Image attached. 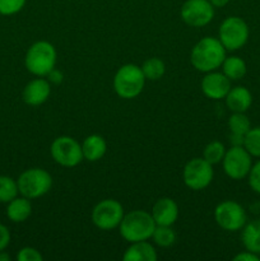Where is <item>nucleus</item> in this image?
Returning <instances> with one entry per match:
<instances>
[{
  "instance_id": "nucleus-1",
  "label": "nucleus",
  "mask_w": 260,
  "mask_h": 261,
  "mask_svg": "<svg viewBox=\"0 0 260 261\" xmlns=\"http://www.w3.org/2000/svg\"><path fill=\"white\" fill-rule=\"evenodd\" d=\"M226 48L216 37L201 38L191 50V65L201 73H209L219 69L226 59Z\"/></svg>"
},
{
  "instance_id": "nucleus-2",
  "label": "nucleus",
  "mask_w": 260,
  "mask_h": 261,
  "mask_svg": "<svg viewBox=\"0 0 260 261\" xmlns=\"http://www.w3.org/2000/svg\"><path fill=\"white\" fill-rule=\"evenodd\" d=\"M155 222L152 214L145 211H132L125 214L119 226V232L122 239L129 244L138 241H147L152 239L155 229Z\"/></svg>"
},
{
  "instance_id": "nucleus-3",
  "label": "nucleus",
  "mask_w": 260,
  "mask_h": 261,
  "mask_svg": "<svg viewBox=\"0 0 260 261\" xmlns=\"http://www.w3.org/2000/svg\"><path fill=\"white\" fill-rule=\"evenodd\" d=\"M58 53L48 41H37L27 50L24 65L31 74L36 76H46L56 66Z\"/></svg>"
},
{
  "instance_id": "nucleus-4",
  "label": "nucleus",
  "mask_w": 260,
  "mask_h": 261,
  "mask_svg": "<svg viewBox=\"0 0 260 261\" xmlns=\"http://www.w3.org/2000/svg\"><path fill=\"white\" fill-rule=\"evenodd\" d=\"M145 76L142 68L135 64H125L120 66L114 76V89L120 98L133 99L143 92Z\"/></svg>"
},
{
  "instance_id": "nucleus-5",
  "label": "nucleus",
  "mask_w": 260,
  "mask_h": 261,
  "mask_svg": "<svg viewBox=\"0 0 260 261\" xmlns=\"http://www.w3.org/2000/svg\"><path fill=\"white\" fill-rule=\"evenodd\" d=\"M18 190L22 196L37 199L46 195L53 188V177L43 168H28L19 175L17 180Z\"/></svg>"
},
{
  "instance_id": "nucleus-6",
  "label": "nucleus",
  "mask_w": 260,
  "mask_h": 261,
  "mask_svg": "<svg viewBox=\"0 0 260 261\" xmlns=\"http://www.w3.org/2000/svg\"><path fill=\"white\" fill-rule=\"evenodd\" d=\"M249 25L242 18L232 15L221 23L218 30V40L227 51L240 50L249 40Z\"/></svg>"
},
{
  "instance_id": "nucleus-7",
  "label": "nucleus",
  "mask_w": 260,
  "mask_h": 261,
  "mask_svg": "<svg viewBox=\"0 0 260 261\" xmlns=\"http://www.w3.org/2000/svg\"><path fill=\"white\" fill-rule=\"evenodd\" d=\"M124 208L115 199H103L94 205L92 211V222L102 231L119 228L124 218Z\"/></svg>"
},
{
  "instance_id": "nucleus-8",
  "label": "nucleus",
  "mask_w": 260,
  "mask_h": 261,
  "mask_svg": "<svg viewBox=\"0 0 260 261\" xmlns=\"http://www.w3.org/2000/svg\"><path fill=\"white\" fill-rule=\"evenodd\" d=\"M50 153L58 165L68 168L75 167L84 160L82 144L68 135L56 138L51 144Z\"/></svg>"
},
{
  "instance_id": "nucleus-9",
  "label": "nucleus",
  "mask_w": 260,
  "mask_h": 261,
  "mask_svg": "<svg viewBox=\"0 0 260 261\" xmlns=\"http://www.w3.org/2000/svg\"><path fill=\"white\" fill-rule=\"evenodd\" d=\"M214 219L222 229L228 232L240 231L247 223V216L244 206L233 200L219 203L214 209Z\"/></svg>"
},
{
  "instance_id": "nucleus-10",
  "label": "nucleus",
  "mask_w": 260,
  "mask_h": 261,
  "mask_svg": "<svg viewBox=\"0 0 260 261\" xmlns=\"http://www.w3.org/2000/svg\"><path fill=\"white\" fill-rule=\"evenodd\" d=\"M214 177L213 166L204 158H193L185 165L183 171L184 184L194 191L208 188Z\"/></svg>"
},
{
  "instance_id": "nucleus-11",
  "label": "nucleus",
  "mask_w": 260,
  "mask_h": 261,
  "mask_svg": "<svg viewBox=\"0 0 260 261\" xmlns=\"http://www.w3.org/2000/svg\"><path fill=\"white\" fill-rule=\"evenodd\" d=\"M223 171L232 180H242L247 177L252 166V155L246 150L244 145L233 147L231 145L226 150L223 161H222Z\"/></svg>"
},
{
  "instance_id": "nucleus-12",
  "label": "nucleus",
  "mask_w": 260,
  "mask_h": 261,
  "mask_svg": "<svg viewBox=\"0 0 260 261\" xmlns=\"http://www.w3.org/2000/svg\"><path fill=\"white\" fill-rule=\"evenodd\" d=\"M181 19L188 25L200 28L214 18V7L209 0H186L180 10Z\"/></svg>"
},
{
  "instance_id": "nucleus-13",
  "label": "nucleus",
  "mask_w": 260,
  "mask_h": 261,
  "mask_svg": "<svg viewBox=\"0 0 260 261\" xmlns=\"http://www.w3.org/2000/svg\"><path fill=\"white\" fill-rule=\"evenodd\" d=\"M200 87L204 96L211 99L226 98L227 93L232 88L231 81L223 73L216 70L205 73L204 78L201 79Z\"/></svg>"
},
{
  "instance_id": "nucleus-14",
  "label": "nucleus",
  "mask_w": 260,
  "mask_h": 261,
  "mask_svg": "<svg viewBox=\"0 0 260 261\" xmlns=\"http://www.w3.org/2000/svg\"><path fill=\"white\" fill-rule=\"evenodd\" d=\"M51 94V86L47 79L36 78L31 81L23 89V101L28 106H40L45 103Z\"/></svg>"
},
{
  "instance_id": "nucleus-15",
  "label": "nucleus",
  "mask_w": 260,
  "mask_h": 261,
  "mask_svg": "<svg viewBox=\"0 0 260 261\" xmlns=\"http://www.w3.org/2000/svg\"><path fill=\"white\" fill-rule=\"evenodd\" d=\"M150 214L157 226H172L178 218V205L173 199L161 198L154 203Z\"/></svg>"
},
{
  "instance_id": "nucleus-16",
  "label": "nucleus",
  "mask_w": 260,
  "mask_h": 261,
  "mask_svg": "<svg viewBox=\"0 0 260 261\" xmlns=\"http://www.w3.org/2000/svg\"><path fill=\"white\" fill-rule=\"evenodd\" d=\"M226 105L231 112H246L252 105V94L246 87L237 86L229 89L226 96Z\"/></svg>"
},
{
  "instance_id": "nucleus-17",
  "label": "nucleus",
  "mask_w": 260,
  "mask_h": 261,
  "mask_svg": "<svg viewBox=\"0 0 260 261\" xmlns=\"http://www.w3.org/2000/svg\"><path fill=\"white\" fill-rule=\"evenodd\" d=\"M158 254L154 246L147 241L132 242L125 250L122 260L124 261H157Z\"/></svg>"
},
{
  "instance_id": "nucleus-18",
  "label": "nucleus",
  "mask_w": 260,
  "mask_h": 261,
  "mask_svg": "<svg viewBox=\"0 0 260 261\" xmlns=\"http://www.w3.org/2000/svg\"><path fill=\"white\" fill-rule=\"evenodd\" d=\"M107 143L103 137L98 134H92L87 137L82 143V152L84 160L89 162H97L106 154Z\"/></svg>"
},
{
  "instance_id": "nucleus-19",
  "label": "nucleus",
  "mask_w": 260,
  "mask_h": 261,
  "mask_svg": "<svg viewBox=\"0 0 260 261\" xmlns=\"http://www.w3.org/2000/svg\"><path fill=\"white\" fill-rule=\"evenodd\" d=\"M31 214H32V204L30 199L25 196H20V198L17 196L8 203L7 217L14 223H22L27 221Z\"/></svg>"
},
{
  "instance_id": "nucleus-20",
  "label": "nucleus",
  "mask_w": 260,
  "mask_h": 261,
  "mask_svg": "<svg viewBox=\"0 0 260 261\" xmlns=\"http://www.w3.org/2000/svg\"><path fill=\"white\" fill-rule=\"evenodd\" d=\"M241 241L245 249L260 255V219L245 224L242 228Z\"/></svg>"
},
{
  "instance_id": "nucleus-21",
  "label": "nucleus",
  "mask_w": 260,
  "mask_h": 261,
  "mask_svg": "<svg viewBox=\"0 0 260 261\" xmlns=\"http://www.w3.org/2000/svg\"><path fill=\"white\" fill-rule=\"evenodd\" d=\"M222 73L229 79V81H240L246 75L247 66L245 60L239 56H226L223 64H222Z\"/></svg>"
},
{
  "instance_id": "nucleus-22",
  "label": "nucleus",
  "mask_w": 260,
  "mask_h": 261,
  "mask_svg": "<svg viewBox=\"0 0 260 261\" xmlns=\"http://www.w3.org/2000/svg\"><path fill=\"white\" fill-rule=\"evenodd\" d=\"M228 129L231 134L245 137L251 129V122L245 112H232L228 119Z\"/></svg>"
},
{
  "instance_id": "nucleus-23",
  "label": "nucleus",
  "mask_w": 260,
  "mask_h": 261,
  "mask_svg": "<svg viewBox=\"0 0 260 261\" xmlns=\"http://www.w3.org/2000/svg\"><path fill=\"white\" fill-rule=\"evenodd\" d=\"M140 68L147 81H158L165 75L166 71L165 63L158 58L147 59Z\"/></svg>"
},
{
  "instance_id": "nucleus-24",
  "label": "nucleus",
  "mask_w": 260,
  "mask_h": 261,
  "mask_svg": "<svg viewBox=\"0 0 260 261\" xmlns=\"http://www.w3.org/2000/svg\"><path fill=\"white\" fill-rule=\"evenodd\" d=\"M224 154H226V148H224L223 143L219 142V140H213L204 148L203 158L212 166H214L223 161Z\"/></svg>"
},
{
  "instance_id": "nucleus-25",
  "label": "nucleus",
  "mask_w": 260,
  "mask_h": 261,
  "mask_svg": "<svg viewBox=\"0 0 260 261\" xmlns=\"http://www.w3.org/2000/svg\"><path fill=\"white\" fill-rule=\"evenodd\" d=\"M152 239L157 246L170 247L175 244L176 233L172 229V226H155Z\"/></svg>"
},
{
  "instance_id": "nucleus-26",
  "label": "nucleus",
  "mask_w": 260,
  "mask_h": 261,
  "mask_svg": "<svg viewBox=\"0 0 260 261\" xmlns=\"http://www.w3.org/2000/svg\"><path fill=\"white\" fill-rule=\"evenodd\" d=\"M18 190L17 181L13 180L9 176H0V203H9L13 199L17 198Z\"/></svg>"
},
{
  "instance_id": "nucleus-27",
  "label": "nucleus",
  "mask_w": 260,
  "mask_h": 261,
  "mask_svg": "<svg viewBox=\"0 0 260 261\" xmlns=\"http://www.w3.org/2000/svg\"><path fill=\"white\" fill-rule=\"evenodd\" d=\"M244 147L252 157L260 158V126L251 127L245 135Z\"/></svg>"
},
{
  "instance_id": "nucleus-28",
  "label": "nucleus",
  "mask_w": 260,
  "mask_h": 261,
  "mask_svg": "<svg viewBox=\"0 0 260 261\" xmlns=\"http://www.w3.org/2000/svg\"><path fill=\"white\" fill-rule=\"evenodd\" d=\"M27 0H0V14L14 15L24 8Z\"/></svg>"
},
{
  "instance_id": "nucleus-29",
  "label": "nucleus",
  "mask_w": 260,
  "mask_h": 261,
  "mask_svg": "<svg viewBox=\"0 0 260 261\" xmlns=\"http://www.w3.org/2000/svg\"><path fill=\"white\" fill-rule=\"evenodd\" d=\"M247 178H249V186L251 188V190L254 193L260 194V160L251 166Z\"/></svg>"
},
{
  "instance_id": "nucleus-30",
  "label": "nucleus",
  "mask_w": 260,
  "mask_h": 261,
  "mask_svg": "<svg viewBox=\"0 0 260 261\" xmlns=\"http://www.w3.org/2000/svg\"><path fill=\"white\" fill-rule=\"evenodd\" d=\"M18 261H42L43 256L35 247H23L17 255Z\"/></svg>"
},
{
  "instance_id": "nucleus-31",
  "label": "nucleus",
  "mask_w": 260,
  "mask_h": 261,
  "mask_svg": "<svg viewBox=\"0 0 260 261\" xmlns=\"http://www.w3.org/2000/svg\"><path fill=\"white\" fill-rule=\"evenodd\" d=\"M10 244V231L7 226L0 223V251L7 249Z\"/></svg>"
},
{
  "instance_id": "nucleus-32",
  "label": "nucleus",
  "mask_w": 260,
  "mask_h": 261,
  "mask_svg": "<svg viewBox=\"0 0 260 261\" xmlns=\"http://www.w3.org/2000/svg\"><path fill=\"white\" fill-rule=\"evenodd\" d=\"M233 260L235 261H259L260 257L259 255L255 254V252H251L249 251V250H246V251L237 254L236 256L233 257Z\"/></svg>"
},
{
  "instance_id": "nucleus-33",
  "label": "nucleus",
  "mask_w": 260,
  "mask_h": 261,
  "mask_svg": "<svg viewBox=\"0 0 260 261\" xmlns=\"http://www.w3.org/2000/svg\"><path fill=\"white\" fill-rule=\"evenodd\" d=\"M47 81L50 82V83H54V84H60L61 82H63V79H64V75H63V73H61L60 70H58V69L56 68H54L53 70L50 71V73L47 74Z\"/></svg>"
},
{
  "instance_id": "nucleus-34",
  "label": "nucleus",
  "mask_w": 260,
  "mask_h": 261,
  "mask_svg": "<svg viewBox=\"0 0 260 261\" xmlns=\"http://www.w3.org/2000/svg\"><path fill=\"white\" fill-rule=\"evenodd\" d=\"M214 8H223L229 3V0H209Z\"/></svg>"
},
{
  "instance_id": "nucleus-35",
  "label": "nucleus",
  "mask_w": 260,
  "mask_h": 261,
  "mask_svg": "<svg viewBox=\"0 0 260 261\" xmlns=\"http://www.w3.org/2000/svg\"><path fill=\"white\" fill-rule=\"evenodd\" d=\"M9 260H10L9 254H7L4 250H3V251H0V261H9Z\"/></svg>"
}]
</instances>
